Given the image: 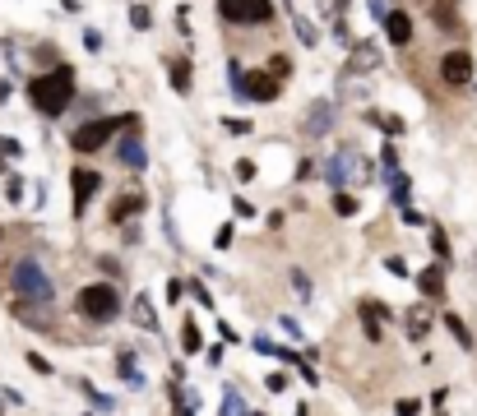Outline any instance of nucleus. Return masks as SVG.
Returning a JSON list of instances; mask_svg holds the SVG:
<instances>
[{
	"instance_id": "obj_1",
	"label": "nucleus",
	"mask_w": 477,
	"mask_h": 416,
	"mask_svg": "<svg viewBox=\"0 0 477 416\" xmlns=\"http://www.w3.org/2000/svg\"><path fill=\"white\" fill-rule=\"evenodd\" d=\"M28 98H33V107L42 111V116H61V111L70 107V98H75V70L56 65L51 74H37L33 84H28Z\"/></svg>"
},
{
	"instance_id": "obj_2",
	"label": "nucleus",
	"mask_w": 477,
	"mask_h": 416,
	"mask_svg": "<svg viewBox=\"0 0 477 416\" xmlns=\"http://www.w3.org/2000/svg\"><path fill=\"white\" fill-rule=\"evenodd\" d=\"M10 287H14V296H19V301H28V306H51V301H56L51 278H46V268L33 259V254H19V259H14Z\"/></svg>"
},
{
	"instance_id": "obj_3",
	"label": "nucleus",
	"mask_w": 477,
	"mask_h": 416,
	"mask_svg": "<svg viewBox=\"0 0 477 416\" xmlns=\"http://www.w3.org/2000/svg\"><path fill=\"white\" fill-rule=\"evenodd\" d=\"M130 125H139V121H134V116H102V121H89V125H79V130L70 134V148H75V153H98V148L111 143V134L130 130Z\"/></svg>"
},
{
	"instance_id": "obj_4",
	"label": "nucleus",
	"mask_w": 477,
	"mask_h": 416,
	"mask_svg": "<svg viewBox=\"0 0 477 416\" xmlns=\"http://www.w3.org/2000/svg\"><path fill=\"white\" fill-rule=\"evenodd\" d=\"M79 315L93 319V324H111V319L121 315V292L111 282H93L79 292Z\"/></svg>"
},
{
	"instance_id": "obj_5",
	"label": "nucleus",
	"mask_w": 477,
	"mask_h": 416,
	"mask_svg": "<svg viewBox=\"0 0 477 416\" xmlns=\"http://www.w3.org/2000/svg\"><path fill=\"white\" fill-rule=\"evenodd\" d=\"M362 176H367V162H362L357 148H338V153H329L320 162V181L324 186H357Z\"/></svg>"
},
{
	"instance_id": "obj_6",
	"label": "nucleus",
	"mask_w": 477,
	"mask_h": 416,
	"mask_svg": "<svg viewBox=\"0 0 477 416\" xmlns=\"http://www.w3.org/2000/svg\"><path fill=\"white\" fill-rule=\"evenodd\" d=\"M218 14L227 23H269L274 0H218Z\"/></svg>"
},
{
	"instance_id": "obj_7",
	"label": "nucleus",
	"mask_w": 477,
	"mask_h": 416,
	"mask_svg": "<svg viewBox=\"0 0 477 416\" xmlns=\"http://www.w3.org/2000/svg\"><path fill=\"white\" fill-rule=\"evenodd\" d=\"M440 79H445L450 88H468V84H473V56H468L464 46L445 51V56H440Z\"/></svg>"
},
{
	"instance_id": "obj_8",
	"label": "nucleus",
	"mask_w": 477,
	"mask_h": 416,
	"mask_svg": "<svg viewBox=\"0 0 477 416\" xmlns=\"http://www.w3.org/2000/svg\"><path fill=\"white\" fill-rule=\"evenodd\" d=\"M98 186H102L98 171H89V167H79V171H75V218L89 213V199H93V190H98Z\"/></svg>"
},
{
	"instance_id": "obj_9",
	"label": "nucleus",
	"mask_w": 477,
	"mask_h": 416,
	"mask_svg": "<svg viewBox=\"0 0 477 416\" xmlns=\"http://www.w3.org/2000/svg\"><path fill=\"white\" fill-rule=\"evenodd\" d=\"M380 23H385V37H389L394 46H408V42H412V19H408V10H389Z\"/></svg>"
},
{
	"instance_id": "obj_10",
	"label": "nucleus",
	"mask_w": 477,
	"mask_h": 416,
	"mask_svg": "<svg viewBox=\"0 0 477 416\" xmlns=\"http://www.w3.org/2000/svg\"><path fill=\"white\" fill-rule=\"evenodd\" d=\"M278 88H283V84H278L269 70H265V74H246V98H250V102H274Z\"/></svg>"
},
{
	"instance_id": "obj_11",
	"label": "nucleus",
	"mask_w": 477,
	"mask_h": 416,
	"mask_svg": "<svg viewBox=\"0 0 477 416\" xmlns=\"http://www.w3.org/2000/svg\"><path fill=\"white\" fill-rule=\"evenodd\" d=\"M116 157H121L125 167H134V171H144V167H148V153H144V143H139V125H134V134H125V139H121Z\"/></svg>"
},
{
	"instance_id": "obj_12",
	"label": "nucleus",
	"mask_w": 477,
	"mask_h": 416,
	"mask_svg": "<svg viewBox=\"0 0 477 416\" xmlns=\"http://www.w3.org/2000/svg\"><path fill=\"white\" fill-rule=\"evenodd\" d=\"M329 130H333V107L329 102H315L311 116H306V134L315 139V134H329Z\"/></svg>"
},
{
	"instance_id": "obj_13",
	"label": "nucleus",
	"mask_w": 477,
	"mask_h": 416,
	"mask_svg": "<svg viewBox=\"0 0 477 416\" xmlns=\"http://www.w3.org/2000/svg\"><path fill=\"white\" fill-rule=\"evenodd\" d=\"M417 287H422V296H431V301H445V273H440V268L417 273Z\"/></svg>"
},
{
	"instance_id": "obj_14",
	"label": "nucleus",
	"mask_w": 477,
	"mask_h": 416,
	"mask_svg": "<svg viewBox=\"0 0 477 416\" xmlns=\"http://www.w3.org/2000/svg\"><path fill=\"white\" fill-rule=\"evenodd\" d=\"M130 319L139 324L144 333H158V315H153V306H148L144 296H134V306H130Z\"/></svg>"
},
{
	"instance_id": "obj_15",
	"label": "nucleus",
	"mask_w": 477,
	"mask_h": 416,
	"mask_svg": "<svg viewBox=\"0 0 477 416\" xmlns=\"http://www.w3.org/2000/svg\"><path fill=\"white\" fill-rule=\"evenodd\" d=\"M139 208H144V195H139V190H134V195H121L111 204V222H125L130 213H139Z\"/></svg>"
},
{
	"instance_id": "obj_16",
	"label": "nucleus",
	"mask_w": 477,
	"mask_h": 416,
	"mask_svg": "<svg viewBox=\"0 0 477 416\" xmlns=\"http://www.w3.org/2000/svg\"><path fill=\"white\" fill-rule=\"evenodd\" d=\"M426 333H431V315H426V306L408 310V338H412V342H422Z\"/></svg>"
},
{
	"instance_id": "obj_17",
	"label": "nucleus",
	"mask_w": 477,
	"mask_h": 416,
	"mask_svg": "<svg viewBox=\"0 0 477 416\" xmlns=\"http://www.w3.org/2000/svg\"><path fill=\"white\" fill-rule=\"evenodd\" d=\"M376 65H380V51H376L371 42H362V46L352 51V65H348V74H357V70H376Z\"/></svg>"
},
{
	"instance_id": "obj_18",
	"label": "nucleus",
	"mask_w": 477,
	"mask_h": 416,
	"mask_svg": "<svg viewBox=\"0 0 477 416\" xmlns=\"http://www.w3.org/2000/svg\"><path fill=\"white\" fill-rule=\"evenodd\" d=\"M116 375H121L125 384H134V389L144 384V370H139V361H134L130 351H121V361H116Z\"/></svg>"
},
{
	"instance_id": "obj_19",
	"label": "nucleus",
	"mask_w": 477,
	"mask_h": 416,
	"mask_svg": "<svg viewBox=\"0 0 477 416\" xmlns=\"http://www.w3.org/2000/svg\"><path fill=\"white\" fill-rule=\"evenodd\" d=\"M408 186H412V181L399 171V167H394V171H389V199H394L399 208H408Z\"/></svg>"
},
{
	"instance_id": "obj_20",
	"label": "nucleus",
	"mask_w": 477,
	"mask_h": 416,
	"mask_svg": "<svg viewBox=\"0 0 477 416\" xmlns=\"http://www.w3.org/2000/svg\"><path fill=\"white\" fill-rule=\"evenodd\" d=\"M167 79H172L177 93H190V65L186 60H167Z\"/></svg>"
},
{
	"instance_id": "obj_21",
	"label": "nucleus",
	"mask_w": 477,
	"mask_h": 416,
	"mask_svg": "<svg viewBox=\"0 0 477 416\" xmlns=\"http://www.w3.org/2000/svg\"><path fill=\"white\" fill-rule=\"evenodd\" d=\"M435 23H440V28H450V33H459V14H454V0H440V5H435Z\"/></svg>"
},
{
	"instance_id": "obj_22",
	"label": "nucleus",
	"mask_w": 477,
	"mask_h": 416,
	"mask_svg": "<svg viewBox=\"0 0 477 416\" xmlns=\"http://www.w3.org/2000/svg\"><path fill=\"white\" fill-rule=\"evenodd\" d=\"M445 329L454 333V342H459V347H473V333H468V324H464L459 315H445Z\"/></svg>"
},
{
	"instance_id": "obj_23",
	"label": "nucleus",
	"mask_w": 477,
	"mask_h": 416,
	"mask_svg": "<svg viewBox=\"0 0 477 416\" xmlns=\"http://www.w3.org/2000/svg\"><path fill=\"white\" fill-rule=\"evenodd\" d=\"M292 28H297L301 46H315V42H320V33H315V23H311V19H301V14H292Z\"/></svg>"
},
{
	"instance_id": "obj_24",
	"label": "nucleus",
	"mask_w": 477,
	"mask_h": 416,
	"mask_svg": "<svg viewBox=\"0 0 477 416\" xmlns=\"http://www.w3.org/2000/svg\"><path fill=\"white\" fill-rule=\"evenodd\" d=\"M222 416H246V398L236 394V389H227V394H222Z\"/></svg>"
},
{
	"instance_id": "obj_25",
	"label": "nucleus",
	"mask_w": 477,
	"mask_h": 416,
	"mask_svg": "<svg viewBox=\"0 0 477 416\" xmlns=\"http://www.w3.org/2000/svg\"><path fill=\"white\" fill-rule=\"evenodd\" d=\"M181 347H186V351H200V347H204L200 324H186V329H181Z\"/></svg>"
},
{
	"instance_id": "obj_26",
	"label": "nucleus",
	"mask_w": 477,
	"mask_h": 416,
	"mask_svg": "<svg viewBox=\"0 0 477 416\" xmlns=\"http://www.w3.org/2000/svg\"><path fill=\"white\" fill-rule=\"evenodd\" d=\"M431 250H435V259H450V236H445V231L440 227H431Z\"/></svg>"
},
{
	"instance_id": "obj_27",
	"label": "nucleus",
	"mask_w": 477,
	"mask_h": 416,
	"mask_svg": "<svg viewBox=\"0 0 477 416\" xmlns=\"http://www.w3.org/2000/svg\"><path fill=\"white\" fill-rule=\"evenodd\" d=\"M333 213H338V218H352V213H357V199L338 190V195H333Z\"/></svg>"
},
{
	"instance_id": "obj_28",
	"label": "nucleus",
	"mask_w": 477,
	"mask_h": 416,
	"mask_svg": "<svg viewBox=\"0 0 477 416\" xmlns=\"http://www.w3.org/2000/svg\"><path fill=\"white\" fill-rule=\"evenodd\" d=\"M269 74H274L278 84H283V79L292 74V60H288V56H274V60H269Z\"/></svg>"
},
{
	"instance_id": "obj_29",
	"label": "nucleus",
	"mask_w": 477,
	"mask_h": 416,
	"mask_svg": "<svg viewBox=\"0 0 477 416\" xmlns=\"http://www.w3.org/2000/svg\"><path fill=\"white\" fill-rule=\"evenodd\" d=\"M292 287H297V296H301V301H315V296H311V278L301 273V268H292Z\"/></svg>"
},
{
	"instance_id": "obj_30",
	"label": "nucleus",
	"mask_w": 477,
	"mask_h": 416,
	"mask_svg": "<svg viewBox=\"0 0 477 416\" xmlns=\"http://www.w3.org/2000/svg\"><path fill=\"white\" fill-rule=\"evenodd\" d=\"M227 74H232V93H236V98H246V70L232 60V65H227Z\"/></svg>"
},
{
	"instance_id": "obj_31",
	"label": "nucleus",
	"mask_w": 477,
	"mask_h": 416,
	"mask_svg": "<svg viewBox=\"0 0 477 416\" xmlns=\"http://www.w3.org/2000/svg\"><path fill=\"white\" fill-rule=\"evenodd\" d=\"M130 23H134V28H148V23H153L148 5H130Z\"/></svg>"
},
{
	"instance_id": "obj_32",
	"label": "nucleus",
	"mask_w": 477,
	"mask_h": 416,
	"mask_svg": "<svg viewBox=\"0 0 477 416\" xmlns=\"http://www.w3.org/2000/svg\"><path fill=\"white\" fill-rule=\"evenodd\" d=\"M371 121H376L385 134H403V121H399V116H371Z\"/></svg>"
},
{
	"instance_id": "obj_33",
	"label": "nucleus",
	"mask_w": 477,
	"mask_h": 416,
	"mask_svg": "<svg viewBox=\"0 0 477 416\" xmlns=\"http://www.w3.org/2000/svg\"><path fill=\"white\" fill-rule=\"evenodd\" d=\"M186 292L195 296V301H200V306H209V310H213V296H209V287H204V282H190Z\"/></svg>"
},
{
	"instance_id": "obj_34",
	"label": "nucleus",
	"mask_w": 477,
	"mask_h": 416,
	"mask_svg": "<svg viewBox=\"0 0 477 416\" xmlns=\"http://www.w3.org/2000/svg\"><path fill=\"white\" fill-rule=\"evenodd\" d=\"M394 412H399V416H417V412H422V403H417V398H399Z\"/></svg>"
},
{
	"instance_id": "obj_35",
	"label": "nucleus",
	"mask_w": 477,
	"mask_h": 416,
	"mask_svg": "<svg viewBox=\"0 0 477 416\" xmlns=\"http://www.w3.org/2000/svg\"><path fill=\"white\" fill-rule=\"evenodd\" d=\"M232 213H236V218H255V208H250V199H241V195L232 199Z\"/></svg>"
},
{
	"instance_id": "obj_36",
	"label": "nucleus",
	"mask_w": 477,
	"mask_h": 416,
	"mask_svg": "<svg viewBox=\"0 0 477 416\" xmlns=\"http://www.w3.org/2000/svg\"><path fill=\"white\" fill-rule=\"evenodd\" d=\"M385 268H389V273H394V278H408V264H403L399 254H389V259H385Z\"/></svg>"
},
{
	"instance_id": "obj_37",
	"label": "nucleus",
	"mask_w": 477,
	"mask_h": 416,
	"mask_svg": "<svg viewBox=\"0 0 477 416\" xmlns=\"http://www.w3.org/2000/svg\"><path fill=\"white\" fill-rule=\"evenodd\" d=\"M28 365H33L37 375H51V365H46V356H37V351H28Z\"/></svg>"
},
{
	"instance_id": "obj_38",
	"label": "nucleus",
	"mask_w": 477,
	"mask_h": 416,
	"mask_svg": "<svg viewBox=\"0 0 477 416\" xmlns=\"http://www.w3.org/2000/svg\"><path fill=\"white\" fill-rule=\"evenodd\" d=\"M84 46H89V51H102V33H98V28H89V33H84Z\"/></svg>"
},
{
	"instance_id": "obj_39",
	"label": "nucleus",
	"mask_w": 477,
	"mask_h": 416,
	"mask_svg": "<svg viewBox=\"0 0 477 416\" xmlns=\"http://www.w3.org/2000/svg\"><path fill=\"white\" fill-rule=\"evenodd\" d=\"M403 227H426L422 213H412V208H403Z\"/></svg>"
},
{
	"instance_id": "obj_40",
	"label": "nucleus",
	"mask_w": 477,
	"mask_h": 416,
	"mask_svg": "<svg viewBox=\"0 0 477 416\" xmlns=\"http://www.w3.org/2000/svg\"><path fill=\"white\" fill-rule=\"evenodd\" d=\"M0 153H5V157H19L23 148H19V139H0Z\"/></svg>"
},
{
	"instance_id": "obj_41",
	"label": "nucleus",
	"mask_w": 477,
	"mask_h": 416,
	"mask_svg": "<svg viewBox=\"0 0 477 416\" xmlns=\"http://www.w3.org/2000/svg\"><path fill=\"white\" fill-rule=\"evenodd\" d=\"M288 389V375H269V394H283Z\"/></svg>"
},
{
	"instance_id": "obj_42",
	"label": "nucleus",
	"mask_w": 477,
	"mask_h": 416,
	"mask_svg": "<svg viewBox=\"0 0 477 416\" xmlns=\"http://www.w3.org/2000/svg\"><path fill=\"white\" fill-rule=\"evenodd\" d=\"M236 176H241V181H250V176H255V162H246V157H241V162H236Z\"/></svg>"
},
{
	"instance_id": "obj_43",
	"label": "nucleus",
	"mask_w": 477,
	"mask_h": 416,
	"mask_svg": "<svg viewBox=\"0 0 477 416\" xmlns=\"http://www.w3.org/2000/svg\"><path fill=\"white\" fill-rule=\"evenodd\" d=\"M222 125H227L232 134H250V121H222Z\"/></svg>"
},
{
	"instance_id": "obj_44",
	"label": "nucleus",
	"mask_w": 477,
	"mask_h": 416,
	"mask_svg": "<svg viewBox=\"0 0 477 416\" xmlns=\"http://www.w3.org/2000/svg\"><path fill=\"white\" fill-rule=\"evenodd\" d=\"M297 416H306V412H297Z\"/></svg>"
}]
</instances>
